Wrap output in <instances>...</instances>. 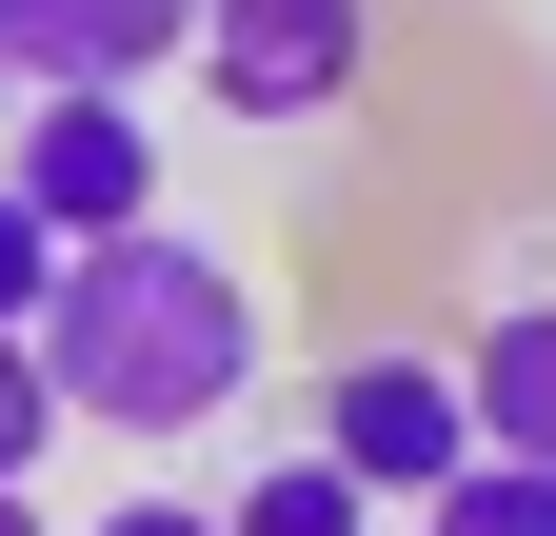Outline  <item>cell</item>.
<instances>
[{
	"label": "cell",
	"instance_id": "12",
	"mask_svg": "<svg viewBox=\"0 0 556 536\" xmlns=\"http://www.w3.org/2000/svg\"><path fill=\"white\" fill-rule=\"evenodd\" d=\"M21 100H40V80H21V60H0V140H21Z\"/></svg>",
	"mask_w": 556,
	"mask_h": 536
},
{
	"label": "cell",
	"instance_id": "9",
	"mask_svg": "<svg viewBox=\"0 0 556 536\" xmlns=\"http://www.w3.org/2000/svg\"><path fill=\"white\" fill-rule=\"evenodd\" d=\"M80 437L60 418V378H40V339H0V497H40V457Z\"/></svg>",
	"mask_w": 556,
	"mask_h": 536
},
{
	"label": "cell",
	"instance_id": "10",
	"mask_svg": "<svg viewBox=\"0 0 556 536\" xmlns=\"http://www.w3.org/2000/svg\"><path fill=\"white\" fill-rule=\"evenodd\" d=\"M40 318H60V239H40V199L0 179V339H40Z\"/></svg>",
	"mask_w": 556,
	"mask_h": 536
},
{
	"label": "cell",
	"instance_id": "5",
	"mask_svg": "<svg viewBox=\"0 0 556 536\" xmlns=\"http://www.w3.org/2000/svg\"><path fill=\"white\" fill-rule=\"evenodd\" d=\"M219 0H0V60H21L40 100H139L160 60H199Z\"/></svg>",
	"mask_w": 556,
	"mask_h": 536
},
{
	"label": "cell",
	"instance_id": "6",
	"mask_svg": "<svg viewBox=\"0 0 556 536\" xmlns=\"http://www.w3.org/2000/svg\"><path fill=\"white\" fill-rule=\"evenodd\" d=\"M457 397H477V457H536L556 477V298H497L457 339Z\"/></svg>",
	"mask_w": 556,
	"mask_h": 536
},
{
	"label": "cell",
	"instance_id": "4",
	"mask_svg": "<svg viewBox=\"0 0 556 536\" xmlns=\"http://www.w3.org/2000/svg\"><path fill=\"white\" fill-rule=\"evenodd\" d=\"M0 179L40 199V239H60V258H100V239L160 219V119H139V100H21Z\"/></svg>",
	"mask_w": 556,
	"mask_h": 536
},
{
	"label": "cell",
	"instance_id": "2",
	"mask_svg": "<svg viewBox=\"0 0 556 536\" xmlns=\"http://www.w3.org/2000/svg\"><path fill=\"white\" fill-rule=\"evenodd\" d=\"M318 457L358 477L378 516H417L477 457V397H457V358H417V339H358V358H318Z\"/></svg>",
	"mask_w": 556,
	"mask_h": 536
},
{
	"label": "cell",
	"instance_id": "1",
	"mask_svg": "<svg viewBox=\"0 0 556 536\" xmlns=\"http://www.w3.org/2000/svg\"><path fill=\"white\" fill-rule=\"evenodd\" d=\"M40 378L80 437H219L258 397V279L199 219H139L100 258H60V318H40Z\"/></svg>",
	"mask_w": 556,
	"mask_h": 536
},
{
	"label": "cell",
	"instance_id": "3",
	"mask_svg": "<svg viewBox=\"0 0 556 536\" xmlns=\"http://www.w3.org/2000/svg\"><path fill=\"white\" fill-rule=\"evenodd\" d=\"M378 80V0H219V21H199V100L219 119H338Z\"/></svg>",
	"mask_w": 556,
	"mask_h": 536
},
{
	"label": "cell",
	"instance_id": "7",
	"mask_svg": "<svg viewBox=\"0 0 556 536\" xmlns=\"http://www.w3.org/2000/svg\"><path fill=\"white\" fill-rule=\"evenodd\" d=\"M219 536H378V497H358V477L299 437V457H258V477L219 497Z\"/></svg>",
	"mask_w": 556,
	"mask_h": 536
},
{
	"label": "cell",
	"instance_id": "11",
	"mask_svg": "<svg viewBox=\"0 0 556 536\" xmlns=\"http://www.w3.org/2000/svg\"><path fill=\"white\" fill-rule=\"evenodd\" d=\"M80 536H219V497H119V516H80Z\"/></svg>",
	"mask_w": 556,
	"mask_h": 536
},
{
	"label": "cell",
	"instance_id": "8",
	"mask_svg": "<svg viewBox=\"0 0 556 536\" xmlns=\"http://www.w3.org/2000/svg\"><path fill=\"white\" fill-rule=\"evenodd\" d=\"M417 536H556V477L536 457H457V477L417 497Z\"/></svg>",
	"mask_w": 556,
	"mask_h": 536
},
{
	"label": "cell",
	"instance_id": "13",
	"mask_svg": "<svg viewBox=\"0 0 556 536\" xmlns=\"http://www.w3.org/2000/svg\"><path fill=\"white\" fill-rule=\"evenodd\" d=\"M0 536H60V516H40V497H0Z\"/></svg>",
	"mask_w": 556,
	"mask_h": 536
}]
</instances>
